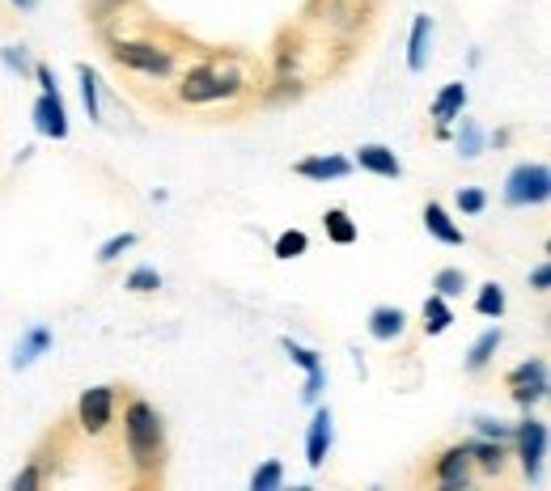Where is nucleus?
Instances as JSON below:
<instances>
[{"instance_id": "9b49d317", "label": "nucleus", "mask_w": 551, "mask_h": 491, "mask_svg": "<svg viewBox=\"0 0 551 491\" xmlns=\"http://www.w3.org/2000/svg\"><path fill=\"white\" fill-rule=\"evenodd\" d=\"M327 449H331V411L318 407L314 420H310V432H306V462H310V470H323Z\"/></svg>"}, {"instance_id": "2eb2a0df", "label": "nucleus", "mask_w": 551, "mask_h": 491, "mask_svg": "<svg viewBox=\"0 0 551 491\" xmlns=\"http://www.w3.org/2000/svg\"><path fill=\"white\" fill-rule=\"evenodd\" d=\"M293 170L301 178H310V183H327V178H344L352 170V161H344V157H306V161H297Z\"/></svg>"}, {"instance_id": "aec40b11", "label": "nucleus", "mask_w": 551, "mask_h": 491, "mask_svg": "<svg viewBox=\"0 0 551 491\" xmlns=\"http://www.w3.org/2000/svg\"><path fill=\"white\" fill-rule=\"evenodd\" d=\"M496 348H501V326H492V331H484V335L475 339V348L467 352V369L479 373V369H484L488 360L496 356Z\"/></svg>"}, {"instance_id": "4468645a", "label": "nucleus", "mask_w": 551, "mask_h": 491, "mask_svg": "<svg viewBox=\"0 0 551 491\" xmlns=\"http://www.w3.org/2000/svg\"><path fill=\"white\" fill-rule=\"evenodd\" d=\"M403 326H407V314L399 305H378L369 314V335L373 339H382V343H390V339H399L403 335Z\"/></svg>"}, {"instance_id": "0eeeda50", "label": "nucleus", "mask_w": 551, "mask_h": 491, "mask_svg": "<svg viewBox=\"0 0 551 491\" xmlns=\"http://www.w3.org/2000/svg\"><path fill=\"white\" fill-rule=\"evenodd\" d=\"M513 441H518V458L526 479H539V466H543V453H547V424L543 420H522L513 428Z\"/></svg>"}, {"instance_id": "f3484780", "label": "nucleus", "mask_w": 551, "mask_h": 491, "mask_svg": "<svg viewBox=\"0 0 551 491\" xmlns=\"http://www.w3.org/2000/svg\"><path fill=\"white\" fill-rule=\"evenodd\" d=\"M47 348H51V331H47V326H34V331H30L22 343H17V356H13V365H17V369H30L34 360H39Z\"/></svg>"}, {"instance_id": "72a5a7b5", "label": "nucleus", "mask_w": 551, "mask_h": 491, "mask_svg": "<svg viewBox=\"0 0 551 491\" xmlns=\"http://www.w3.org/2000/svg\"><path fill=\"white\" fill-rule=\"evenodd\" d=\"M0 56H5V64H9L13 72H26V68H30V60H26V47H5V51H0Z\"/></svg>"}, {"instance_id": "f704fd0d", "label": "nucleus", "mask_w": 551, "mask_h": 491, "mask_svg": "<svg viewBox=\"0 0 551 491\" xmlns=\"http://www.w3.org/2000/svg\"><path fill=\"white\" fill-rule=\"evenodd\" d=\"M34 483H39V466H34V462H30V466L22 470V475H17V479H13V491H30Z\"/></svg>"}, {"instance_id": "ddd939ff", "label": "nucleus", "mask_w": 551, "mask_h": 491, "mask_svg": "<svg viewBox=\"0 0 551 491\" xmlns=\"http://www.w3.org/2000/svg\"><path fill=\"white\" fill-rule=\"evenodd\" d=\"M429 39H433V17L420 13L412 22V39H407V68L412 72H424V64H429Z\"/></svg>"}, {"instance_id": "c85d7f7f", "label": "nucleus", "mask_w": 551, "mask_h": 491, "mask_svg": "<svg viewBox=\"0 0 551 491\" xmlns=\"http://www.w3.org/2000/svg\"><path fill=\"white\" fill-rule=\"evenodd\" d=\"M284 352H289V356H293V365H301L306 373H318V369H323V360H318V352L301 348V343H293V339H284Z\"/></svg>"}, {"instance_id": "39448f33", "label": "nucleus", "mask_w": 551, "mask_h": 491, "mask_svg": "<svg viewBox=\"0 0 551 491\" xmlns=\"http://www.w3.org/2000/svg\"><path fill=\"white\" fill-rule=\"evenodd\" d=\"M115 60L136 72H149V77H170L174 68V56L157 43H115Z\"/></svg>"}, {"instance_id": "4be33fe9", "label": "nucleus", "mask_w": 551, "mask_h": 491, "mask_svg": "<svg viewBox=\"0 0 551 491\" xmlns=\"http://www.w3.org/2000/svg\"><path fill=\"white\" fill-rule=\"evenodd\" d=\"M475 314H484V318H501V314H505V288H501V284H484V288H479V297H475Z\"/></svg>"}, {"instance_id": "7c9ffc66", "label": "nucleus", "mask_w": 551, "mask_h": 491, "mask_svg": "<svg viewBox=\"0 0 551 491\" xmlns=\"http://www.w3.org/2000/svg\"><path fill=\"white\" fill-rule=\"evenodd\" d=\"M488 208V195L479 191V187H462L458 191V212H467V216H479Z\"/></svg>"}, {"instance_id": "dca6fc26", "label": "nucleus", "mask_w": 551, "mask_h": 491, "mask_svg": "<svg viewBox=\"0 0 551 491\" xmlns=\"http://www.w3.org/2000/svg\"><path fill=\"white\" fill-rule=\"evenodd\" d=\"M424 229H429L437 242H446V246H462V242H467V238H462V225H454L450 212L441 208V204H429V208H424Z\"/></svg>"}, {"instance_id": "a211bd4d", "label": "nucleus", "mask_w": 551, "mask_h": 491, "mask_svg": "<svg viewBox=\"0 0 551 491\" xmlns=\"http://www.w3.org/2000/svg\"><path fill=\"white\" fill-rule=\"evenodd\" d=\"M467 449H471V458L488 470V475H501V466H505V445L501 441H488V436H479V441H467Z\"/></svg>"}, {"instance_id": "5701e85b", "label": "nucleus", "mask_w": 551, "mask_h": 491, "mask_svg": "<svg viewBox=\"0 0 551 491\" xmlns=\"http://www.w3.org/2000/svg\"><path fill=\"white\" fill-rule=\"evenodd\" d=\"M306 250H310V238L301 229H289V233H280V238H276V259H284V263L301 259Z\"/></svg>"}, {"instance_id": "bb28decb", "label": "nucleus", "mask_w": 551, "mask_h": 491, "mask_svg": "<svg viewBox=\"0 0 551 491\" xmlns=\"http://www.w3.org/2000/svg\"><path fill=\"white\" fill-rule=\"evenodd\" d=\"M284 483V466L280 462H263L255 470V479H251V491H276Z\"/></svg>"}, {"instance_id": "20e7f679", "label": "nucleus", "mask_w": 551, "mask_h": 491, "mask_svg": "<svg viewBox=\"0 0 551 491\" xmlns=\"http://www.w3.org/2000/svg\"><path fill=\"white\" fill-rule=\"evenodd\" d=\"M509 394H513V403L518 407H535L547 398V360L543 356H530L526 365H518L509 373Z\"/></svg>"}, {"instance_id": "473e14b6", "label": "nucleus", "mask_w": 551, "mask_h": 491, "mask_svg": "<svg viewBox=\"0 0 551 491\" xmlns=\"http://www.w3.org/2000/svg\"><path fill=\"white\" fill-rule=\"evenodd\" d=\"M323 386H327V369H318V373H306V390H301V398H306V403H314V398L323 394Z\"/></svg>"}, {"instance_id": "393cba45", "label": "nucleus", "mask_w": 551, "mask_h": 491, "mask_svg": "<svg viewBox=\"0 0 551 491\" xmlns=\"http://www.w3.org/2000/svg\"><path fill=\"white\" fill-rule=\"evenodd\" d=\"M77 77H81V102H85V111H90V119H98V72H94L90 64H81Z\"/></svg>"}, {"instance_id": "c756f323", "label": "nucleus", "mask_w": 551, "mask_h": 491, "mask_svg": "<svg viewBox=\"0 0 551 491\" xmlns=\"http://www.w3.org/2000/svg\"><path fill=\"white\" fill-rule=\"evenodd\" d=\"M128 288L132 293H157V288H162V276H157L153 267H136L128 276Z\"/></svg>"}, {"instance_id": "2f4dec72", "label": "nucleus", "mask_w": 551, "mask_h": 491, "mask_svg": "<svg viewBox=\"0 0 551 491\" xmlns=\"http://www.w3.org/2000/svg\"><path fill=\"white\" fill-rule=\"evenodd\" d=\"M475 428H479V436H488V441H501V445L513 441V428L496 424V420H475Z\"/></svg>"}, {"instance_id": "6ab92c4d", "label": "nucleus", "mask_w": 551, "mask_h": 491, "mask_svg": "<svg viewBox=\"0 0 551 491\" xmlns=\"http://www.w3.org/2000/svg\"><path fill=\"white\" fill-rule=\"evenodd\" d=\"M323 229H327V238H331L335 246H352V242L361 238L357 225H352V216H348L344 208H327V216H323Z\"/></svg>"}, {"instance_id": "f8f14e48", "label": "nucleus", "mask_w": 551, "mask_h": 491, "mask_svg": "<svg viewBox=\"0 0 551 491\" xmlns=\"http://www.w3.org/2000/svg\"><path fill=\"white\" fill-rule=\"evenodd\" d=\"M357 166L369 170V174H378V178H399L403 166H399V157L386 149V144H361L357 149Z\"/></svg>"}, {"instance_id": "7ed1b4c3", "label": "nucleus", "mask_w": 551, "mask_h": 491, "mask_svg": "<svg viewBox=\"0 0 551 491\" xmlns=\"http://www.w3.org/2000/svg\"><path fill=\"white\" fill-rule=\"evenodd\" d=\"M547 195H551V170L543 161H526L505 178V199L513 208H539L547 204Z\"/></svg>"}, {"instance_id": "f257e3e1", "label": "nucleus", "mask_w": 551, "mask_h": 491, "mask_svg": "<svg viewBox=\"0 0 551 491\" xmlns=\"http://www.w3.org/2000/svg\"><path fill=\"white\" fill-rule=\"evenodd\" d=\"M123 441H128V453L140 470H157L166 458V428H162V415H157L145 398H136L123 411Z\"/></svg>"}, {"instance_id": "a878e982", "label": "nucleus", "mask_w": 551, "mask_h": 491, "mask_svg": "<svg viewBox=\"0 0 551 491\" xmlns=\"http://www.w3.org/2000/svg\"><path fill=\"white\" fill-rule=\"evenodd\" d=\"M462 119V115H458ZM479 149H484V132H479L475 119H462V132H458V153L462 157H479Z\"/></svg>"}, {"instance_id": "c9c22d12", "label": "nucleus", "mask_w": 551, "mask_h": 491, "mask_svg": "<svg viewBox=\"0 0 551 491\" xmlns=\"http://www.w3.org/2000/svg\"><path fill=\"white\" fill-rule=\"evenodd\" d=\"M530 284H535V293H547V284H551V267L539 263L535 271H530Z\"/></svg>"}, {"instance_id": "e433bc0d", "label": "nucleus", "mask_w": 551, "mask_h": 491, "mask_svg": "<svg viewBox=\"0 0 551 491\" xmlns=\"http://www.w3.org/2000/svg\"><path fill=\"white\" fill-rule=\"evenodd\" d=\"M34 77H39L43 94H51V89H56V77H51V68H47V64H39V68H34Z\"/></svg>"}, {"instance_id": "f03ea898", "label": "nucleus", "mask_w": 551, "mask_h": 491, "mask_svg": "<svg viewBox=\"0 0 551 491\" xmlns=\"http://www.w3.org/2000/svg\"><path fill=\"white\" fill-rule=\"evenodd\" d=\"M242 89V77H238V68H229V64H200V68H191L183 85H179V98L191 102V106H200V102H221V98H234Z\"/></svg>"}, {"instance_id": "cd10ccee", "label": "nucleus", "mask_w": 551, "mask_h": 491, "mask_svg": "<svg viewBox=\"0 0 551 491\" xmlns=\"http://www.w3.org/2000/svg\"><path fill=\"white\" fill-rule=\"evenodd\" d=\"M136 246V233H115L111 242H102V250H98V263H115L123 250H132Z\"/></svg>"}, {"instance_id": "b1692460", "label": "nucleus", "mask_w": 551, "mask_h": 491, "mask_svg": "<svg viewBox=\"0 0 551 491\" xmlns=\"http://www.w3.org/2000/svg\"><path fill=\"white\" fill-rule=\"evenodd\" d=\"M433 288H437V297H458L462 293V288H467V276H462V271L458 267H441L437 271V276H433Z\"/></svg>"}, {"instance_id": "1a4fd4ad", "label": "nucleus", "mask_w": 551, "mask_h": 491, "mask_svg": "<svg viewBox=\"0 0 551 491\" xmlns=\"http://www.w3.org/2000/svg\"><path fill=\"white\" fill-rule=\"evenodd\" d=\"M34 127H39L43 136H51V140L68 136V111H64L56 89H51V94H39V102H34Z\"/></svg>"}, {"instance_id": "412c9836", "label": "nucleus", "mask_w": 551, "mask_h": 491, "mask_svg": "<svg viewBox=\"0 0 551 491\" xmlns=\"http://www.w3.org/2000/svg\"><path fill=\"white\" fill-rule=\"evenodd\" d=\"M450 322H454V314H450V305H446V297H429L424 301V331L429 335H441V331H450Z\"/></svg>"}, {"instance_id": "6e6552de", "label": "nucleus", "mask_w": 551, "mask_h": 491, "mask_svg": "<svg viewBox=\"0 0 551 491\" xmlns=\"http://www.w3.org/2000/svg\"><path fill=\"white\" fill-rule=\"evenodd\" d=\"M433 475H437V483L446 487V491H462V487L471 483V449H467V445L446 449V453L437 458Z\"/></svg>"}, {"instance_id": "4c0bfd02", "label": "nucleus", "mask_w": 551, "mask_h": 491, "mask_svg": "<svg viewBox=\"0 0 551 491\" xmlns=\"http://www.w3.org/2000/svg\"><path fill=\"white\" fill-rule=\"evenodd\" d=\"M13 5H17V9H34V5H39V0H13Z\"/></svg>"}, {"instance_id": "9d476101", "label": "nucleus", "mask_w": 551, "mask_h": 491, "mask_svg": "<svg viewBox=\"0 0 551 491\" xmlns=\"http://www.w3.org/2000/svg\"><path fill=\"white\" fill-rule=\"evenodd\" d=\"M462 106H467V85L462 81H450L441 94L433 98V123H437V136H450V123L462 115Z\"/></svg>"}, {"instance_id": "423d86ee", "label": "nucleus", "mask_w": 551, "mask_h": 491, "mask_svg": "<svg viewBox=\"0 0 551 491\" xmlns=\"http://www.w3.org/2000/svg\"><path fill=\"white\" fill-rule=\"evenodd\" d=\"M111 415H115V390H111V386H94V390L81 394V403H77V424L90 432V436L106 432Z\"/></svg>"}]
</instances>
